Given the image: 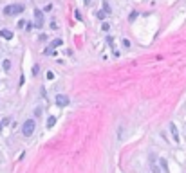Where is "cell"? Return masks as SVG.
<instances>
[{"instance_id": "cell-16", "label": "cell", "mask_w": 186, "mask_h": 173, "mask_svg": "<svg viewBox=\"0 0 186 173\" xmlns=\"http://www.w3.org/2000/svg\"><path fill=\"white\" fill-rule=\"evenodd\" d=\"M0 130H2V123H0Z\"/></svg>"}, {"instance_id": "cell-10", "label": "cell", "mask_w": 186, "mask_h": 173, "mask_svg": "<svg viewBox=\"0 0 186 173\" xmlns=\"http://www.w3.org/2000/svg\"><path fill=\"white\" fill-rule=\"evenodd\" d=\"M11 69V63H9V60H4V70H9Z\"/></svg>"}, {"instance_id": "cell-8", "label": "cell", "mask_w": 186, "mask_h": 173, "mask_svg": "<svg viewBox=\"0 0 186 173\" xmlns=\"http://www.w3.org/2000/svg\"><path fill=\"white\" fill-rule=\"evenodd\" d=\"M159 162H161V166H163V170H165V171L168 173V162H166V161H165V159H161V161H159Z\"/></svg>"}, {"instance_id": "cell-5", "label": "cell", "mask_w": 186, "mask_h": 173, "mask_svg": "<svg viewBox=\"0 0 186 173\" xmlns=\"http://www.w3.org/2000/svg\"><path fill=\"white\" fill-rule=\"evenodd\" d=\"M170 132H172L174 141H175V143H179V130H177V126H175L174 123H170Z\"/></svg>"}, {"instance_id": "cell-4", "label": "cell", "mask_w": 186, "mask_h": 173, "mask_svg": "<svg viewBox=\"0 0 186 173\" xmlns=\"http://www.w3.org/2000/svg\"><path fill=\"white\" fill-rule=\"evenodd\" d=\"M54 101H56V105H58V107H67V105H69V97H67L65 94H58Z\"/></svg>"}, {"instance_id": "cell-11", "label": "cell", "mask_w": 186, "mask_h": 173, "mask_svg": "<svg viewBox=\"0 0 186 173\" xmlns=\"http://www.w3.org/2000/svg\"><path fill=\"white\" fill-rule=\"evenodd\" d=\"M105 14H107L105 11H98V18H99V20H103V18H105Z\"/></svg>"}, {"instance_id": "cell-1", "label": "cell", "mask_w": 186, "mask_h": 173, "mask_svg": "<svg viewBox=\"0 0 186 173\" xmlns=\"http://www.w3.org/2000/svg\"><path fill=\"white\" fill-rule=\"evenodd\" d=\"M24 9H25V5H24V4H9V5H5V7H4V14H5V16L20 14Z\"/></svg>"}, {"instance_id": "cell-2", "label": "cell", "mask_w": 186, "mask_h": 173, "mask_svg": "<svg viewBox=\"0 0 186 173\" xmlns=\"http://www.w3.org/2000/svg\"><path fill=\"white\" fill-rule=\"evenodd\" d=\"M33 132H34V121H33V119H27V121L22 125V134H24L25 137H29V135H33Z\"/></svg>"}, {"instance_id": "cell-9", "label": "cell", "mask_w": 186, "mask_h": 173, "mask_svg": "<svg viewBox=\"0 0 186 173\" xmlns=\"http://www.w3.org/2000/svg\"><path fill=\"white\" fill-rule=\"evenodd\" d=\"M103 11H105V13H110V5L107 4V0L103 2Z\"/></svg>"}, {"instance_id": "cell-6", "label": "cell", "mask_w": 186, "mask_h": 173, "mask_svg": "<svg viewBox=\"0 0 186 173\" xmlns=\"http://www.w3.org/2000/svg\"><path fill=\"white\" fill-rule=\"evenodd\" d=\"M0 36H2V38L11 40V38H13V32H11V31H7V29H2V31H0Z\"/></svg>"}, {"instance_id": "cell-15", "label": "cell", "mask_w": 186, "mask_h": 173, "mask_svg": "<svg viewBox=\"0 0 186 173\" xmlns=\"http://www.w3.org/2000/svg\"><path fill=\"white\" fill-rule=\"evenodd\" d=\"M89 2H90V0H85V4H89Z\"/></svg>"}, {"instance_id": "cell-3", "label": "cell", "mask_w": 186, "mask_h": 173, "mask_svg": "<svg viewBox=\"0 0 186 173\" xmlns=\"http://www.w3.org/2000/svg\"><path fill=\"white\" fill-rule=\"evenodd\" d=\"M34 23H36V27H38V29H42V27H43V11L34 9Z\"/></svg>"}, {"instance_id": "cell-13", "label": "cell", "mask_w": 186, "mask_h": 173, "mask_svg": "<svg viewBox=\"0 0 186 173\" xmlns=\"http://www.w3.org/2000/svg\"><path fill=\"white\" fill-rule=\"evenodd\" d=\"M152 171H154V173H159V168H157L154 162H152Z\"/></svg>"}, {"instance_id": "cell-14", "label": "cell", "mask_w": 186, "mask_h": 173, "mask_svg": "<svg viewBox=\"0 0 186 173\" xmlns=\"http://www.w3.org/2000/svg\"><path fill=\"white\" fill-rule=\"evenodd\" d=\"M38 70H40V67H38V65H34V67H33V74H38Z\"/></svg>"}, {"instance_id": "cell-7", "label": "cell", "mask_w": 186, "mask_h": 173, "mask_svg": "<svg viewBox=\"0 0 186 173\" xmlns=\"http://www.w3.org/2000/svg\"><path fill=\"white\" fill-rule=\"evenodd\" d=\"M54 123H56V117H49V121H47V128H52Z\"/></svg>"}, {"instance_id": "cell-12", "label": "cell", "mask_w": 186, "mask_h": 173, "mask_svg": "<svg viewBox=\"0 0 186 173\" xmlns=\"http://www.w3.org/2000/svg\"><path fill=\"white\" fill-rule=\"evenodd\" d=\"M58 45H61V40H54V42H52V45H51V47H52V49H54V47H58Z\"/></svg>"}]
</instances>
